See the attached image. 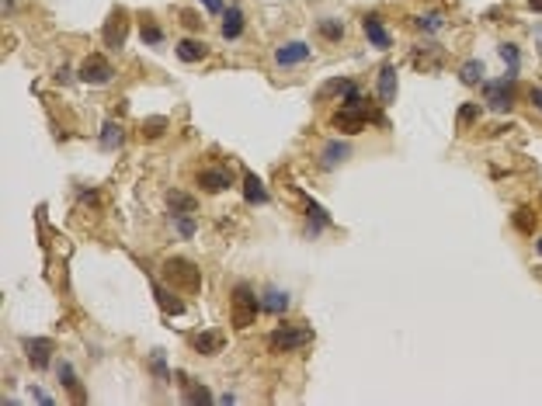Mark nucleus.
<instances>
[{
  "instance_id": "nucleus-12",
  "label": "nucleus",
  "mask_w": 542,
  "mask_h": 406,
  "mask_svg": "<svg viewBox=\"0 0 542 406\" xmlns=\"http://www.w3.org/2000/svg\"><path fill=\"white\" fill-rule=\"evenodd\" d=\"M174 53H177V59H181V63H198V59H205L209 46H205V42H198V39H181V42L174 46Z\"/></svg>"
},
{
  "instance_id": "nucleus-21",
  "label": "nucleus",
  "mask_w": 542,
  "mask_h": 406,
  "mask_svg": "<svg viewBox=\"0 0 542 406\" xmlns=\"http://www.w3.org/2000/svg\"><path fill=\"white\" fill-rule=\"evenodd\" d=\"M56 371H60V382L70 389V396H73V399H87V396H84V389H80V382H77V375H73V365H70V361H60V365H56Z\"/></svg>"
},
{
  "instance_id": "nucleus-29",
  "label": "nucleus",
  "mask_w": 542,
  "mask_h": 406,
  "mask_svg": "<svg viewBox=\"0 0 542 406\" xmlns=\"http://www.w3.org/2000/svg\"><path fill=\"white\" fill-rule=\"evenodd\" d=\"M480 118V104H473V101H466L462 108H459V129H469L473 122Z\"/></svg>"
},
{
  "instance_id": "nucleus-19",
  "label": "nucleus",
  "mask_w": 542,
  "mask_h": 406,
  "mask_svg": "<svg viewBox=\"0 0 542 406\" xmlns=\"http://www.w3.org/2000/svg\"><path fill=\"white\" fill-rule=\"evenodd\" d=\"M191 344H195V351H198V354H219V351H222V344H226V337H222L219 330H205V333H198Z\"/></svg>"
},
{
  "instance_id": "nucleus-18",
  "label": "nucleus",
  "mask_w": 542,
  "mask_h": 406,
  "mask_svg": "<svg viewBox=\"0 0 542 406\" xmlns=\"http://www.w3.org/2000/svg\"><path fill=\"white\" fill-rule=\"evenodd\" d=\"M219 32H222L226 42L240 39V35H243V11H240V8H229V11L222 15V28H219Z\"/></svg>"
},
{
  "instance_id": "nucleus-11",
  "label": "nucleus",
  "mask_w": 542,
  "mask_h": 406,
  "mask_svg": "<svg viewBox=\"0 0 542 406\" xmlns=\"http://www.w3.org/2000/svg\"><path fill=\"white\" fill-rule=\"evenodd\" d=\"M229 184H233L229 170L212 167V170H202V174H198V187H202V191H209V194H219V191H226Z\"/></svg>"
},
{
  "instance_id": "nucleus-14",
  "label": "nucleus",
  "mask_w": 542,
  "mask_h": 406,
  "mask_svg": "<svg viewBox=\"0 0 542 406\" xmlns=\"http://www.w3.org/2000/svg\"><path fill=\"white\" fill-rule=\"evenodd\" d=\"M153 295H157V302H160L164 313H171V316H181V313H184V302L177 299V288L171 292V288H164L160 282H153Z\"/></svg>"
},
{
  "instance_id": "nucleus-4",
  "label": "nucleus",
  "mask_w": 542,
  "mask_h": 406,
  "mask_svg": "<svg viewBox=\"0 0 542 406\" xmlns=\"http://www.w3.org/2000/svg\"><path fill=\"white\" fill-rule=\"evenodd\" d=\"M268 344H271V351H279V354H286V351H299V347H310L313 344V330L310 326H279L275 333L268 337Z\"/></svg>"
},
{
  "instance_id": "nucleus-20",
  "label": "nucleus",
  "mask_w": 542,
  "mask_h": 406,
  "mask_svg": "<svg viewBox=\"0 0 542 406\" xmlns=\"http://www.w3.org/2000/svg\"><path fill=\"white\" fill-rule=\"evenodd\" d=\"M483 59H466L462 66H459V80L466 84V87H476V84H483Z\"/></svg>"
},
{
  "instance_id": "nucleus-40",
  "label": "nucleus",
  "mask_w": 542,
  "mask_h": 406,
  "mask_svg": "<svg viewBox=\"0 0 542 406\" xmlns=\"http://www.w3.org/2000/svg\"><path fill=\"white\" fill-rule=\"evenodd\" d=\"M56 80H60V84H67V80H70V70H67V66H63V70H56Z\"/></svg>"
},
{
  "instance_id": "nucleus-37",
  "label": "nucleus",
  "mask_w": 542,
  "mask_h": 406,
  "mask_svg": "<svg viewBox=\"0 0 542 406\" xmlns=\"http://www.w3.org/2000/svg\"><path fill=\"white\" fill-rule=\"evenodd\" d=\"M202 8H205L209 15H222V0H202Z\"/></svg>"
},
{
  "instance_id": "nucleus-15",
  "label": "nucleus",
  "mask_w": 542,
  "mask_h": 406,
  "mask_svg": "<svg viewBox=\"0 0 542 406\" xmlns=\"http://www.w3.org/2000/svg\"><path fill=\"white\" fill-rule=\"evenodd\" d=\"M243 198L250 201V205H264L268 201V191H264V184L254 170H243Z\"/></svg>"
},
{
  "instance_id": "nucleus-9",
  "label": "nucleus",
  "mask_w": 542,
  "mask_h": 406,
  "mask_svg": "<svg viewBox=\"0 0 542 406\" xmlns=\"http://www.w3.org/2000/svg\"><path fill=\"white\" fill-rule=\"evenodd\" d=\"M25 351H28V365L32 368H46L49 361H53V351H56V344L49 340V337H28L25 340Z\"/></svg>"
},
{
  "instance_id": "nucleus-7",
  "label": "nucleus",
  "mask_w": 542,
  "mask_h": 406,
  "mask_svg": "<svg viewBox=\"0 0 542 406\" xmlns=\"http://www.w3.org/2000/svg\"><path fill=\"white\" fill-rule=\"evenodd\" d=\"M331 122H334V129H341V132H348V136H358V132L365 129V122H369V111L341 104V111H334Z\"/></svg>"
},
{
  "instance_id": "nucleus-27",
  "label": "nucleus",
  "mask_w": 542,
  "mask_h": 406,
  "mask_svg": "<svg viewBox=\"0 0 542 406\" xmlns=\"http://www.w3.org/2000/svg\"><path fill=\"white\" fill-rule=\"evenodd\" d=\"M348 84H351V80H344V77H338V80L324 84V87L317 91V101H327V98H334V94H344V91H348Z\"/></svg>"
},
{
  "instance_id": "nucleus-30",
  "label": "nucleus",
  "mask_w": 542,
  "mask_h": 406,
  "mask_svg": "<svg viewBox=\"0 0 542 406\" xmlns=\"http://www.w3.org/2000/svg\"><path fill=\"white\" fill-rule=\"evenodd\" d=\"M514 226H518L521 233H535V216H532V209H518V212H514Z\"/></svg>"
},
{
  "instance_id": "nucleus-2",
  "label": "nucleus",
  "mask_w": 542,
  "mask_h": 406,
  "mask_svg": "<svg viewBox=\"0 0 542 406\" xmlns=\"http://www.w3.org/2000/svg\"><path fill=\"white\" fill-rule=\"evenodd\" d=\"M514 84H518V73L507 70L500 80H483L480 87H483V98H487V104L493 111H511V104H514Z\"/></svg>"
},
{
  "instance_id": "nucleus-17",
  "label": "nucleus",
  "mask_w": 542,
  "mask_h": 406,
  "mask_svg": "<svg viewBox=\"0 0 542 406\" xmlns=\"http://www.w3.org/2000/svg\"><path fill=\"white\" fill-rule=\"evenodd\" d=\"M289 309V292L282 288H264L261 295V313H286Z\"/></svg>"
},
{
  "instance_id": "nucleus-34",
  "label": "nucleus",
  "mask_w": 542,
  "mask_h": 406,
  "mask_svg": "<svg viewBox=\"0 0 542 406\" xmlns=\"http://www.w3.org/2000/svg\"><path fill=\"white\" fill-rule=\"evenodd\" d=\"M164 42V32L157 25H143V46H160Z\"/></svg>"
},
{
  "instance_id": "nucleus-16",
  "label": "nucleus",
  "mask_w": 542,
  "mask_h": 406,
  "mask_svg": "<svg viewBox=\"0 0 542 406\" xmlns=\"http://www.w3.org/2000/svg\"><path fill=\"white\" fill-rule=\"evenodd\" d=\"M362 32H365V35H369V42H372V46H376V49H390V42H393V39H390V32H386V28H383V21H379V18H376V15H372V18H365V21H362Z\"/></svg>"
},
{
  "instance_id": "nucleus-39",
  "label": "nucleus",
  "mask_w": 542,
  "mask_h": 406,
  "mask_svg": "<svg viewBox=\"0 0 542 406\" xmlns=\"http://www.w3.org/2000/svg\"><path fill=\"white\" fill-rule=\"evenodd\" d=\"M32 396H35V399H39V403H46V406H53V396H49V392H42V389H35V392H32Z\"/></svg>"
},
{
  "instance_id": "nucleus-1",
  "label": "nucleus",
  "mask_w": 542,
  "mask_h": 406,
  "mask_svg": "<svg viewBox=\"0 0 542 406\" xmlns=\"http://www.w3.org/2000/svg\"><path fill=\"white\" fill-rule=\"evenodd\" d=\"M164 282H171L177 292H198L202 288V271L188 261V257H167L160 268Z\"/></svg>"
},
{
  "instance_id": "nucleus-5",
  "label": "nucleus",
  "mask_w": 542,
  "mask_h": 406,
  "mask_svg": "<svg viewBox=\"0 0 542 406\" xmlns=\"http://www.w3.org/2000/svg\"><path fill=\"white\" fill-rule=\"evenodd\" d=\"M84 84H91V87H105V84H112V77H115V66L105 59V56H87L84 63H80V73H77Z\"/></svg>"
},
{
  "instance_id": "nucleus-23",
  "label": "nucleus",
  "mask_w": 542,
  "mask_h": 406,
  "mask_svg": "<svg viewBox=\"0 0 542 406\" xmlns=\"http://www.w3.org/2000/svg\"><path fill=\"white\" fill-rule=\"evenodd\" d=\"M306 216H310V223H306V237H317L324 226H331V216L317 205V201H310V209H306Z\"/></svg>"
},
{
  "instance_id": "nucleus-31",
  "label": "nucleus",
  "mask_w": 542,
  "mask_h": 406,
  "mask_svg": "<svg viewBox=\"0 0 542 406\" xmlns=\"http://www.w3.org/2000/svg\"><path fill=\"white\" fill-rule=\"evenodd\" d=\"M174 226H177V233L188 240V237H195V230H198V223L191 219V212H184V216H174Z\"/></svg>"
},
{
  "instance_id": "nucleus-38",
  "label": "nucleus",
  "mask_w": 542,
  "mask_h": 406,
  "mask_svg": "<svg viewBox=\"0 0 542 406\" xmlns=\"http://www.w3.org/2000/svg\"><path fill=\"white\" fill-rule=\"evenodd\" d=\"M528 98H532V104L542 111V87H532V94H528Z\"/></svg>"
},
{
  "instance_id": "nucleus-42",
  "label": "nucleus",
  "mask_w": 542,
  "mask_h": 406,
  "mask_svg": "<svg viewBox=\"0 0 542 406\" xmlns=\"http://www.w3.org/2000/svg\"><path fill=\"white\" fill-rule=\"evenodd\" d=\"M535 250H539V254H542V237H539V243H535Z\"/></svg>"
},
{
  "instance_id": "nucleus-26",
  "label": "nucleus",
  "mask_w": 542,
  "mask_h": 406,
  "mask_svg": "<svg viewBox=\"0 0 542 406\" xmlns=\"http://www.w3.org/2000/svg\"><path fill=\"white\" fill-rule=\"evenodd\" d=\"M164 132H167V118H164V115L143 118V139H160Z\"/></svg>"
},
{
  "instance_id": "nucleus-28",
  "label": "nucleus",
  "mask_w": 542,
  "mask_h": 406,
  "mask_svg": "<svg viewBox=\"0 0 542 406\" xmlns=\"http://www.w3.org/2000/svg\"><path fill=\"white\" fill-rule=\"evenodd\" d=\"M320 35L331 39V42H338V39H344V25L334 21V18H327V21H320Z\"/></svg>"
},
{
  "instance_id": "nucleus-22",
  "label": "nucleus",
  "mask_w": 542,
  "mask_h": 406,
  "mask_svg": "<svg viewBox=\"0 0 542 406\" xmlns=\"http://www.w3.org/2000/svg\"><path fill=\"white\" fill-rule=\"evenodd\" d=\"M167 209L174 216H184V212H195V198L184 194V191H167Z\"/></svg>"
},
{
  "instance_id": "nucleus-32",
  "label": "nucleus",
  "mask_w": 542,
  "mask_h": 406,
  "mask_svg": "<svg viewBox=\"0 0 542 406\" xmlns=\"http://www.w3.org/2000/svg\"><path fill=\"white\" fill-rule=\"evenodd\" d=\"M421 32H442V25H445V18L442 15H424V18H417L414 21Z\"/></svg>"
},
{
  "instance_id": "nucleus-36",
  "label": "nucleus",
  "mask_w": 542,
  "mask_h": 406,
  "mask_svg": "<svg viewBox=\"0 0 542 406\" xmlns=\"http://www.w3.org/2000/svg\"><path fill=\"white\" fill-rule=\"evenodd\" d=\"M181 25H184V28H191V32H195V28H202V21H198L191 11H184V15H181Z\"/></svg>"
},
{
  "instance_id": "nucleus-33",
  "label": "nucleus",
  "mask_w": 542,
  "mask_h": 406,
  "mask_svg": "<svg viewBox=\"0 0 542 406\" xmlns=\"http://www.w3.org/2000/svg\"><path fill=\"white\" fill-rule=\"evenodd\" d=\"M497 53H500V59L507 63V70H511V73H518V46H511V42H504V46H500Z\"/></svg>"
},
{
  "instance_id": "nucleus-6",
  "label": "nucleus",
  "mask_w": 542,
  "mask_h": 406,
  "mask_svg": "<svg viewBox=\"0 0 542 406\" xmlns=\"http://www.w3.org/2000/svg\"><path fill=\"white\" fill-rule=\"evenodd\" d=\"M101 39H105V46L108 49H122L125 46V39H129V11H112V18L105 21V32H101Z\"/></svg>"
},
{
  "instance_id": "nucleus-41",
  "label": "nucleus",
  "mask_w": 542,
  "mask_h": 406,
  "mask_svg": "<svg viewBox=\"0 0 542 406\" xmlns=\"http://www.w3.org/2000/svg\"><path fill=\"white\" fill-rule=\"evenodd\" d=\"M528 8H532L535 15H542V0H528Z\"/></svg>"
},
{
  "instance_id": "nucleus-25",
  "label": "nucleus",
  "mask_w": 542,
  "mask_h": 406,
  "mask_svg": "<svg viewBox=\"0 0 542 406\" xmlns=\"http://www.w3.org/2000/svg\"><path fill=\"white\" fill-rule=\"evenodd\" d=\"M177 378H181V389H184V399L188 403H212V392L205 385H191L184 375H177Z\"/></svg>"
},
{
  "instance_id": "nucleus-24",
  "label": "nucleus",
  "mask_w": 542,
  "mask_h": 406,
  "mask_svg": "<svg viewBox=\"0 0 542 406\" xmlns=\"http://www.w3.org/2000/svg\"><path fill=\"white\" fill-rule=\"evenodd\" d=\"M119 146H122V125H119V122H105V125H101V149L112 153V149H119Z\"/></svg>"
},
{
  "instance_id": "nucleus-35",
  "label": "nucleus",
  "mask_w": 542,
  "mask_h": 406,
  "mask_svg": "<svg viewBox=\"0 0 542 406\" xmlns=\"http://www.w3.org/2000/svg\"><path fill=\"white\" fill-rule=\"evenodd\" d=\"M153 371L160 378H167V365H164V351H153Z\"/></svg>"
},
{
  "instance_id": "nucleus-10",
  "label": "nucleus",
  "mask_w": 542,
  "mask_h": 406,
  "mask_svg": "<svg viewBox=\"0 0 542 406\" xmlns=\"http://www.w3.org/2000/svg\"><path fill=\"white\" fill-rule=\"evenodd\" d=\"M348 156H351V146L341 142V139H334V142H327V146L320 149V167H324V170H334V167H341Z\"/></svg>"
},
{
  "instance_id": "nucleus-13",
  "label": "nucleus",
  "mask_w": 542,
  "mask_h": 406,
  "mask_svg": "<svg viewBox=\"0 0 542 406\" xmlns=\"http://www.w3.org/2000/svg\"><path fill=\"white\" fill-rule=\"evenodd\" d=\"M379 101L383 104H393L396 101V66L393 63H386L379 70Z\"/></svg>"
},
{
  "instance_id": "nucleus-3",
  "label": "nucleus",
  "mask_w": 542,
  "mask_h": 406,
  "mask_svg": "<svg viewBox=\"0 0 542 406\" xmlns=\"http://www.w3.org/2000/svg\"><path fill=\"white\" fill-rule=\"evenodd\" d=\"M257 313H261V299L250 292V285L240 282V285L233 288V316H229L233 326H236V330H247V326L257 320Z\"/></svg>"
},
{
  "instance_id": "nucleus-8",
  "label": "nucleus",
  "mask_w": 542,
  "mask_h": 406,
  "mask_svg": "<svg viewBox=\"0 0 542 406\" xmlns=\"http://www.w3.org/2000/svg\"><path fill=\"white\" fill-rule=\"evenodd\" d=\"M310 56H313V49H310L306 42H286V46L275 49V63H279V66H299V63H306Z\"/></svg>"
}]
</instances>
